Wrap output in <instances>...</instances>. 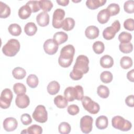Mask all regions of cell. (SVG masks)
<instances>
[{"mask_svg":"<svg viewBox=\"0 0 134 134\" xmlns=\"http://www.w3.org/2000/svg\"><path fill=\"white\" fill-rule=\"evenodd\" d=\"M75 48L72 44H68L63 47L60 51L58 59L59 65L63 68H68L71 65L73 60Z\"/></svg>","mask_w":134,"mask_h":134,"instance_id":"cell-1","label":"cell"},{"mask_svg":"<svg viewBox=\"0 0 134 134\" xmlns=\"http://www.w3.org/2000/svg\"><path fill=\"white\" fill-rule=\"evenodd\" d=\"M20 48V44L18 40L10 39L3 47L2 52L6 56L14 57L19 52Z\"/></svg>","mask_w":134,"mask_h":134,"instance_id":"cell-2","label":"cell"},{"mask_svg":"<svg viewBox=\"0 0 134 134\" xmlns=\"http://www.w3.org/2000/svg\"><path fill=\"white\" fill-rule=\"evenodd\" d=\"M112 126L122 131H127L132 127L131 123L120 116H116L111 119Z\"/></svg>","mask_w":134,"mask_h":134,"instance_id":"cell-3","label":"cell"},{"mask_svg":"<svg viewBox=\"0 0 134 134\" xmlns=\"http://www.w3.org/2000/svg\"><path fill=\"white\" fill-rule=\"evenodd\" d=\"M88 64V58L86 55H80L76 59L73 69L81 72L83 74H86L89 71Z\"/></svg>","mask_w":134,"mask_h":134,"instance_id":"cell-4","label":"cell"},{"mask_svg":"<svg viewBox=\"0 0 134 134\" xmlns=\"http://www.w3.org/2000/svg\"><path fill=\"white\" fill-rule=\"evenodd\" d=\"M82 104L84 108L92 114H96L99 111V104L93 101L90 97L84 96L81 99Z\"/></svg>","mask_w":134,"mask_h":134,"instance_id":"cell-5","label":"cell"},{"mask_svg":"<svg viewBox=\"0 0 134 134\" xmlns=\"http://www.w3.org/2000/svg\"><path fill=\"white\" fill-rule=\"evenodd\" d=\"M120 29V24L119 20H116L112 23L111 26L106 27L103 31V36L107 40H111L114 38L116 32Z\"/></svg>","mask_w":134,"mask_h":134,"instance_id":"cell-6","label":"cell"},{"mask_svg":"<svg viewBox=\"0 0 134 134\" xmlns=\"http://www.w3.org/2000/svg\"><path fill=\"white\" fill-rule=\"evenodd\" d=\"M32 117L38 122H46L48 119V113L46 107L43 105H38L32 113Z\"/></svg>","mask_w":134,"mask_h":134,"instance_id":"cell-7","label":"cell"},{"mask_svg":"<svg viewBox=\"0 0 134 134\" xmlns=\"http://www.w3.org/2000/svg\"><path fill=\"white\" fill-rule=\"evenodd\" d=\"M13 95L12 91L9 88L3 90L1 93L0 97V106L2 108H8L13 99Z\"/></svg>","mask_w":134,"mask_h":134,"instance_id":"cell-8","label":"cell"},{"mask_svg":"<svg viewBox=\"0 0 134 134\" xmlns=\"http://www.w3.org/2000/svg\"><path fill=\"white\" fill-rule=\"evenodd\" d=\"M65 16V11L61 8L54 10L52 17V26L54 28L59 29L62 27L63 19Z\"/></svg>","mask_w":134,"mask_h":134,"instance_id":"cell-9","label":"cell"},{"mask_svg":"<svg viewBox=\"0 0 134 134\" xmlns=\"http://www.w3.org/2000/svg\"><path fill=\"white\" fill-rule=\"evenodd\" d=\"M93 118L88 115L82 117L80 120V128L82 131L84 133H90L93 127Z\"/></svg>","mask_w":134,"mask_h":134,"instance_id":"cell-10","label":"cell"},{"mask_svg":"<svg viewBox=\"0 0 134 134\" xmlns=\"http://www.w3.org/2000/svg\"><path fill=\"white\" fill-rule=\"evenodd\" d=\"M44 52L49 55L55 54L58 49V44L52 39H47L43 44Z\"/></svg>","mask_w":134,"mask_h":134,"instance_id":"cell-11","label":"cell"},{"mask_svg":"<svg viewBox=\"0 0 134 134\" xmlns=\"http://www.w3.org/2000/svg\"><path fill=\"white\" fill-rule=\"evenodd\" d=\"M15 103L16 106L20 108H25L28 106L30 103V99L28 96L25 94L17 95Z\"/></svg>","mask_w":134,"mask_h":134,"instance_id":"cell-12","label":"cell"},{"mask_svg":"<svg viewBox=\"0 0 134 134\" xmlns=\"http://www.w3.org/2000/svg\"><path fill=\"white\" fill-rule=\"evenodd\" d=\"M18 126L17 120L13 117L6 118L3 121V128L6 131L10 132L15 130Z\"/></svg>","mask_w":134,"mask_h":134,"instance_id":"cell-13","label":"cell"},{"mask_svg":"<svg viewBox=\"0 0 134 134\" xmlns=\"http://www.w3.org/2000/svg\"><path fill=\"white\" fill-rule=\"evenodd\" d=\"M50 17L47 12H42L40 13L36 17V21L38 25L41 27H46L49 23Z\"/></svg>","mask_w":134,"mask_h":134,"instance_id":"cell-14","label":"cell"},{"mask_svg":"<svg viewBox=\"0 0 134 134\" xmlns=\"http://www.w3.org/2000/svg\"><path fill=\"white\" fill-rule=\"evenodd\" d=\"M99 29L95 26H90L87 27L85 31L86 37L89 39H94L99 36Z\"/></svg>","mask_w":134,"mask_h":134,"instance_id":"cell-15","label":"cell"},{"mask_svg":"<svg viewBox=\"0 0 134 134\" xmlns=\"http://www.w3.org/2000/svg\"><path fill=\"white\" fill-rule=\"evenodd\" d=\"M32 13L30 8L27 4L21 6L18 10V16L22 19H27L30 17Z\"/></svg>","mask_w":134,"mask_h":134,"instance_id":"cell-16","label":"cell"},{"mask_svg":"<svg viewBox=\"0 0 134 134\" xmlns=\"http://www.w3.org/2000/svg\"><path fill=\"white\" fill-rule=\"evenodd\" d=\"M110 16V14L107 9H104L99 12L97 16V18L100 24H104L108 22Z\"/></svg>","mask_w":134,"mask_h":134,"instance_id":"cell-17","label":"cell"},{"mask_svg":"<svg viewBox=\"0 0 134 134\" xmlns=\"http://www.w3.org/2000/svg\"><path fill=\"white\" fill-rule=\"evenodd\" d=\"M64 95L69 102H73L74 99H76V94L75 87L69 86L66 88L64 92Z\"/></svg>","mask_w":134,"mask_h":134,"instance_id":"cell-18","label":"cell"},{"mask_svg":"<svg viewBox=\"0 0 134 134\" xmlns=\"http://www.w3.org/2000/svg\"><path fill=\"white\" fill-rule=\"evenodd\" d=\"M100 64L103 68H110L114 64L113 58L109 55H103L100 59Z\"/></svg>","mask_w":134,"mask_h":134,"instance_id":"cell-19","label":"cell"},{"mask_svg":"<svg viewBox=\"0 0 134 134\" xmlns=\"http://www.w3.org/2000/svg\"><path fill=\"white\" fill-rule=\"evenodd\" d=\"M106 3V0H87L86 2V5L89 9L93 10L103 6Z\"/></svg>","mask_w":134,"mask_h":134,"instance_id":"cell-20","label":"cell"},{"mask_svg":"<svg viewBox=\"0 0 134 134\" xmlns=\"http://www.w3.org/2000/svg\"><path fill=\"white\" fill-rule=\"evenodd\" d=\"M68 39V35L63 31H59L55 33L53 37V39L59 45L65 42Z\"/></svg>","mask_w":134,"mask_h":134,"instance_id":"cell-21","label":"cell"},{"mask_svg":"<svg viewBox=\"0 0 134 134\" xmlns=\"http://www.w3.org/2000/svg\"><path fill=\"white\" fill-rule=\"evenodd\" d=\"M95 124L96 127L99 129L102 130L106 129L108 124L107 117L104 115L98 117L96 119Z\"/></svg>","mask_w":134,"mask_h":134,"instance_id":"cell-22","label":"cell"},{"mask_svg":"<svg viewBox=\"0 0 134 134\" xmlns=\"http://www.w3.org/2000/svg\"><path fill=\"white\" fill-rule=\"evenodd\" d=\"M60 86L59 83L56 81L50 82L47 86V91L51 95H55L60 91Z\"/></svg>","mask_w":134,"mask_h":134,"instance_id":"cell-23","label":"cell"},{"mask_svg":"<svg viewBox=\"0 0 134 134\" xmlns=\"http://www.w3.org/2000/svg\"><path fill=\"white\" fill-rule=\"evenodd\" d=\"M54 103L59 108H64L68 105V101L65 97L59 95L54 98Z\"/></svg>","mask_w":134,"mask_h":134,"instance_id":"cell-24","label":"cell"},{"mask_svg":"<svg viewBox=\"0 0 134 134\" xmlns=\"http://www.w3.org/2000/svg\"><path fill=\"white\" fill-rule=\"evenodd\" d=\"M25 34L29 36H34L37 31V27L36 24L32 22H29L26 24L24 27Z\"/></svg>","mask_w":134,"mask_h":134,"instance_id":"cell-25","label":"cell"},{"mask_svg":"<svg viewBox=\"0 0 134 134\" xmlns=\"http://www.w3.org/2000/svg\"><path fill=\"white\" fill-rule=\"evenodd\" d=\"M10 14V8L2 2H0V17L1 18H7Z\"/></svg>","mask_w":134,"mask_h":134,"instance_id":"cell-26","label":"cell"},{"mask_svg":"<svg viewBox=\"0 0 134 134\" xmlns=\"http://www.w3.org/2000/svg\"><path fill=\"white\" fill-rule=\"evenodd\" d=\"M12 74L15 79L17 80H21L25 77L26 72L24 69L21 67H16L13 70Z\"/></svg>","mask_w":134,"mask_h":134,"instance_id":"cell-27","label":"cell"},{"mask_svg":"<svg viewBox=\"0 0 134 134\" xmlns=\"http://www.w3.org/2000/svg\"><path fill=\"white\" fill-rule=\"evenodd\" d=\"M75 26V20L73 18L68 17L66 18L63 23L62 29L65 31H70L73 29Z\"/></svg>","mask_w":134,"mask_h":134,"instance_id":"cell-28","label":"cell"},{"mask_svg":"<svg viewBox=\"0 0 134 134\" xmlns=\"http://www.w3.org/2000/svg\"><path fill=\"white\" fill-rule=\"evenodd\" d=\"M27 133L30 134H41L42 132V128L41 126L37 125H32L29 126L27 129H24L21 133Z\"/></svg>","mask_w":134,"mask_h":134,"instance_id":"cell-29","label":"cell"},{"mask_svg":"<svg viewBox=\"0 0 134 134\" xmlns=\"http://www.w3.org/2000/svg\"><path fill=\"white\" fill-rule=\"evenodd\" d=\"M8 30L10 35L14 36H18L21 33V27L17 24H10L8 28Z\"/></svg>","mask_w":134,"mask_h":134,"instance_id":"cell-30","label":"cell"},{"mask_svg":"<svg viewBox=\"0 0 134 134\" xmlns=\"http://www.w3.org/2000/svg\"><path fill=\"white\" fill-rule=\"evenodd\" d=\"M97 93L99 97L103 98H106L109 96V90L106 86L100 85L97 87Z\"/></svg>","mask_w":134,"mask_h":134,"instance_id":"cell-31","label":"cell"},{"mask_svg":"<svg viewBox=\"0 0 134 134\" xmlns=\"http://www.w3.org/2000/svg\"><path fill=\"white\" fill-rule=\"evenodd\" d=\"M26 82L30 87L36 88L38 85V78L35 74H30L27 78Z\"/></svg>","mask_w":134,"mask_h":134,"instance_id":"cell-32","label":"cell"},{"mask_svg":"<svg viewBox=\"0 0 134 134\" xmlns=\"http://www.w3.org/2000/svg\"><path fill=\"white\" fill-rule=\"evenodd\" d=\"M40 9L44 12H50L53 7V4L51 1L48 0H40L39 1Z\"/></svg>","mask_w":134,"mask_h":134,"instance_id":"cell-33","label":"cell"},{"mask_svg":"<svg viewBox=\"0 0 134 134\" xmlns=\"http://www.w3.org/2000/svg\"><path fill=\"white\" fill-rule=\"evenodd\" d=\"M120 65L124 69H128L132 65V60L129 57L124 56L120 60Z\"/></svg>","mask_w":134,"mask_h":134,"instance_id":"cell-34","label":"cell"},{"mask_svg":"<svg viewBox=\"0 0 134 134\" xmlns=\"http://www.w3.org/2000/svg\"><path fill=\"white\" fill-rule=\"evenodd\" d=\"M131 34L126 31L121 32L118 36V40L120 42V43H129L131 41Z\"/></svg>","mask_w":134,"mask_h":134,"instance_id":"cell-35","label":"cell"},{"mask_svg":"<svg viewBox=\"0 0 134 134\" xmlns=\"http://www.w3.org/2000/svg\"><path fill=\"white\" fill-rule=\"evenodd\" d=\"M113 74L112 73L108 71L103 72L100 75V79L102 82L104 83H109L113 80Z\"/></svg>","mask_w":134,"mask_h":134,"instance_id":"cell-36","label":"cell"},{"mask_svg":"<svg viewBox=\"0 0 134 134\" xmlns=\"http://www.w3.org/2000/svg\"><path fill=\"white\" fill-rule=\"evenodd\" d=\"M106 9L108 11L110 16L116 15L120 12V7L118 4L116 3H111L109 4Z\"/></svg>","mask_w":134,"mask_h":134,"instance_id":"cell-37","label":"cell"},{"mask_svg":"<svg viewBox=\"0 0 134 134\" xmlns=\"http://www.w3.org/2000/svg\"><path fill=\"white\" fill-rule=\"evenodd\" d=\"M105 49L104 44L100 41L95 42L93 44V50L97 54L102 53Z\"/></svg>","mask_w":134,"mask_h":134,"instance_id":"cell-38","label":"cell"},{"mask_svg":"<svg viewBox=\"0 0 134 134\" xmlns=\"http://www.w3.org/2000/svg\"><path fill=\"white\" fill-rule=\"evenodd\" d=\"M71 126L66 122H61L58 127L59 132L61 134H68L71 131Z\"/></svg>","mask_w":134,"mask_h":134,"instance_id":"cell-39","label":"cell"},{"mask_svg":"<svg viewBox=\"0 0 134 134\" xmlns=\"http://www.w3.org/2000/svg\"><path fill=\"white\" fill-rule=\"evenodd\" d=\"M13 90L15 93L17 95L25 94L26 92V87L21 83H15L13 86Z\"/></svg>","mask_w":134,"mask_h":134,"instance_id":"cell-40","label":"cell"},{"mask_svg":"<svg viewBox=\"0 0 134 134\" xmlns=\"http://www.w3.org/2000/svg\"><path fill=\"white\" fill-rule=\"evenodd\" d=\"M119 50L124 53H129L132 52L133 50V46L131 42L127 43H120L119 46Z\"/></svg>","mask_w":134,"mask_h":134,"instance_id":"cell-41","label":"cell"},{"mask_svg":"<svg viewBox=\"0 0 134 134\" xmlns=\"http://www.w3.org/2000/svg\"><path fill=\"white\" fill-rule=\"evenodd\" d=\"M124 10L129 14H132L134 12V1L129 0L126 1L124 5Z\"/></svg>","mask_w":134,"mask_h":134,"instance_id":"cell-42","label":"cell"},{"mask_svg":"<svg viewBox=\"0 0 134 134\" xmlns=\"http://www.w3.org/2000/svg\"><path fill=\"white\" fill-rule=\"evenodd\" d=\"M26 4L29 6L32 13H36L40 9L39 1H29L26 3Z\"/></svg>","mask_w":134,"mask_h":134,"instance_id":"cell-43","label":"cell"},{"mask_svg":"<svg viewBox=\"0 0 134 134\" xmlns=\"http://www.w3.org/2000/svg\"><path fill=\"white\" fill-rule=\"evenodd\" d=\"M124 28L129 31H133L134 29V20L132 18H128L124 23Z\"/></svg>","mask_w":134,"mask_h":134,"instance_id":"cell-44","label":"cell"},{"mask_svg":"<svg viewBox=\"0 0 134 134\" xmlns=\"http://www.w3.org/2000/svg\"><path fill=\"white\" fill-rule=\"evenodd\" d=\"M68 113L71 115H77L79 111H80V109L78 106L75 104H72L71 105H69L68 107Z\"/></svg>","mask_w":134,"mask_h":134,"instance_id":"cell-45","label":"cell"},{"mask_svg":"<svg viewBox=\"0 0 134 134\" xmlns=\"http://www.w3.org/2000/svg\"><path fill=\"white\" fill-rule=\"evenodd\" d=\"M83 75V74L82 73L73 69V70L70 73V77L73 80L77 81L82 78Z\"/></svg>","mask_w":134,"mask_h":134,"instance_id":"cell-46","label":"cell"},{"mask_svg":"<svg viewBox=\"0 0 134 134\" xmlns=\"http://www.w3.org/2000/svg\"><path fill=\"white\" fill-rule=\"evenodd\" d=\"M20 120L22 124L25 126L28 125L32 122V119L30 115L28 114H24L21 116Z\"/></svg>","mask_w":134,"mask_h":134,"instance_id":"cell-47","label":"cell"},{"mask_svg":"<svg viewBox=\"0 0 134 134\" xmlns=\"http://www.w3.org/2000/svg\"><path fill=\"white\" fill-rule=\"evenodd\" d=\"M76 93V99L78 100H81L83 97L84 96V92H83V89L82 86L81 85H76L74 86Z\"/></svg>","mask_w":134,"mask_h":134,"instance_id":"cell-48","label":"cell"},{"mask_svg":"<svg viewBox=\"0 0 134 134\" xmlns=\"http://www.w3.org/2000/svg\"><path fill=\"white\" fill-rule=\"evenodd\" d=\"M133 95H131L128 96L125 99V103L126 105L130 107H133L134 106V102H133Z\"/></svg>","mask_w":134,"mask_h":134,"instance_id":"cell-49","label":"cell"},{"mask_svg":"<svg viewBox=\"0 0 134 134\" xmlns=\"http://www.w3.org/2000/svg\"><path fill=\"white\" fill-rule=\"evenodd\" d=\"M133 74H134V70L133 69L129 71L127 74V77L128 80L132 82H133L134 81Z\"/></svg>","mask_w":134,"mask_h":134,"instance_id":"cell-50","label":"cell"},{"mask_svg":"<svg viewBox=\"0 0 134 134\" xmlns=\"http://www.w3.org/2000/svg\"><path fill=\"white\" fill-rule=\"evenodd\" d=\"M56 2L59 5L63 6H67L69 3V0H57Z\"/></svg>","mask_w":134,"mask_h":134,"instance_id":"cell-51","label":"cell"}]
</instances>
